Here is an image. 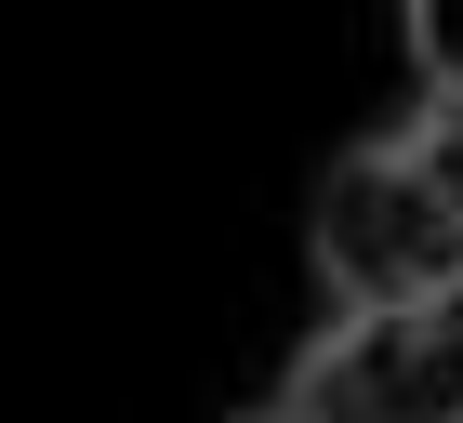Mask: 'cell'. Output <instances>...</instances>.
<instances>
[{
	"label": "cell",
	"instance_id": "1",
	"mask_svg": "<svg viewBox=\"0 0 463 423\" xmlns=\"http://www.w3.org/2000/svg\"><path fill=\"white\" fill-rule=\"evenodd\" d=\"M305 239H318L331 305H424V291L463 278V212L437 199V173H424L397 133L357 146V159H331L318 212H305Z\"/></svg>",
	"mask_w": 463,
	"mask_h": 423
},
{
	"label": "cell",
	"instance_id": "2",
	"mask_svg": "<svg viewBox=\"0 0 463 423\" xmlns=\"http://www.w3.org/2000/svg\"><path fill=\"white\" fill-rule=\"evenodd\" d=\"M291 423H463V278L424 305H345L279 397Z\"/></svg>",
	"mask_w": 463,
	"mask_h": 423
},
{
	"label": "cell",
	"instance_id": "3",
	"mask_svg": "<svg viewBox=\"0 0 463 423\" xmlns=\"http://www.w3.org/2000/svg\"><path fill=\"white\" fill-rule=\"evenodd\" d=\"M397 40H411L424 93H450V106H463V0H397Z\"/></svg>",
	"mask_w": 463,
	"mask_h": 423
},
{
	"label": "cell",
	"instance_id": "4",
	"mask_svg": "<svg viewBox=\"0 0 463 423\" xmlns=\"http://www.w3.org/2000/svg\"><path fill=\"white\" fill-rule=\"evenodd\" d=\"M397 146H411V159H424V173H437V199L463 212V106L437 93V106H424V119H411V133H397Z\"/></svg>",
	"mask_w": 463,
	"mask_h": 423
},
{
	"label": "cell",
	"instance_id": "5",
	"mask_svg": "<svg viewBox=\"0 0 463 423\" xmlns=\"http://www.w3.org/2000/svg\"><path fill=\"white\" fill-rule=\"evenodd\" d=\"M239 423H291V410H239Z\"/></svg>",
	"mask_w": 463,
	"mask_h": 423
}]
</instances>
